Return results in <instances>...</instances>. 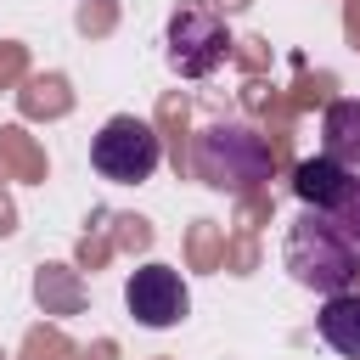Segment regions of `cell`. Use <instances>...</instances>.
<instances>
[{
  "instance_id": "obj_1",
  "label": "cell",
  "mask_w": 360,
  "mask_h": 360,
  "mask_svg": "<svg viewBox=\"0 0 360 360\" xmlns=\"http://www.w3.org/2000/svg\"><path fill=\"white\" fill-rule=\"evenodd\" d=\"M281 264H287V276L298 281V287H309V292H349V281L360 276V253L343 242V231L326 219V214H315V208H304L292 225H287V248H281Z\"/></svg>"
},
{
  "instance_id": "obj_2",
  "label": "cell",
  "mask_w": 360,
  "mask_h": 360,
  "mask_svg": "<svg viewBox=\"0 0 360 360\" xmlns=\"http://www.w3.org/2000/svg\"><path fill=\"white\" fill-rule=\"evenodd\" d=\"M191 169L214 191H248V186H259L270 174V146L242 124H214V129L197 135Z\"/></svg>"
},
{
  "instance_id": "obj_3",
  "label": "cell",
  "mask_w": 360,
  "mask_h": 360,
  "mask_svg": "<svg viewBox=\"0 0 360 360\" xmlns=\"http://www.w3.org/2000/svg\"><path fill=\"white\" fill-rule=\"evenodd\" d=\"M158 158H163V141H158V129H152L146 118H135V112L107 118L101 135L90 141V163H96V174L112 180V186H141V180L158 169Z\"/></svg>"
},
{
  "instance_id": "obj_4",
  "label": "cell",
  "mask_w": 360,
  "mask_h": 360,
  "mask_svg": "<svg viewBox=\"0 0 360 360\" xmlns=\"http://www.w3.org/2000/svg\"><path fill=\"white\" fill-rule=\"evenodd\" d=\"M231 51L236 45H231V34H225L214 6H197V0L174 6V17H169V68L180 79H208Z\"/></svg>"
},
{
  "instance_id": "obj_5",
  "label": "cell",
  "mask_w": 360,
  "mask_h": 360,
  "mask_svg": "<svg viewBox=\"0 0 360 360\" xmlns=\"http://www.w3.org/2000/svg\"><path fill=\"white\" fill-rule=\"evenodd\" d=\"M124 304H129V315H135L141 326L163 332V326H180V321H186L191 292H186V281H180L174 264H141V270H129V281H124Z\"/></svg>"
},
{
  "instance_id": "obj_6",
  "label": "cell",
  "mask_w": 360,
  "mask_h": 360,
  "mask_svg": "<svg viewBox=\"0 0 360 360\" xmlns=\"http://www.w3.org/2000/svg\"><path fill=\"white\" fill-rule=\"evenodd\" d=\"M343 191H349V169H338L326 152H321V158H304V163L292 169V197H298L304 208H315V214H332V208L343 202Z\"/></svg>"
},
{
  "instance_id": "obj_7",
  "label": "cell",
  "mask_w": 360,
  "mask_h": 360,
  "mask_svg": "<svg viewBox=\"0 0 360 360\" xmlns=\"http://www.w3.org/2000/svg\"><path fill=\"white\" fill-rule=\"evenodd\" d=\"M315 332L332 354L343 360H360V292H332L315 315Z\"/></svg>"
},
{
  "instance_id": "obj_8",
  "label": "cell",
  "mask_w": 360,
  "mask_h": 360,
  "mask_svg": "<svg viewBox=\"0 0 360 360\" xmlns=\"http://www.w3.org/2000/svg\"><path fill=\"white\" fill-rule=\"evenodd\" d=\"M321 135H326V158L354 174V169H360V101H354V96H349V101H332Z\"/></svg>"
},
{
  "instance_id": "obj_9",
  "label": "cell",
  "mask_w": 360,
  "mask_h": 360,
  "mask_svg": "<svg viewBox=\"0 0 360 360\" xmlns=\"http://www.w3.org/2000/svg\"><path fill=\"white\" fill-rule=\"evenodd\" d=\"M34 292H39V304L45 309H79V281H73V270H62V264H45L39 276H34Z\"/></svg>"
},
{
  "instance_id": "obj_10",
  "label": "cell",
  "mask_w": 360,
  "mask_h": 360,
  "mask_svg": "<svg viewBox=\"0 0 360 360\" xmlns=\"http://www.w3.org/2000/svg\"><path fill=\"white\" fill-rule=\"evenodd\" d=\"M0 163L22 169L28 180H39V174H45V158L28 146V135H22V129H0Z\"/></svg>"
},
{
  "instance_id": "obj_11",
  "label": "cell",
  "mask_w": 360,
  "mask_h": 360,
  "mask_svg": "<svg viewBox=\"0 0 360 360\" xmlns=\"http://www.w3.org/2000/svg\"><path fill=\"white\" fill-rule=\"evenodd\" d=\"M326 219H332V225L343 231V242H349V248L360 253V180H349V191H343V202H338V208H332Z\"/></svg>"
},
{
  "instance_id": "obj_12",
  "label": "cell",
  "mask_w": 360,
  "mask_h": 360,
  "mask_svg": "<svg viewBox=\"0 0 360 360\" xmlns=\"http://www.w3.org/2000/svg\"><path fill=\"white\" fill-rule=\"evenodd\" d=\"M28 112H68V84L62 79H34L28 96H22Z\"/></svg>"
},
{
  "instance_id": "obj_13",
  "label": "cell",
  "mask_w": 360,
  "mask_h": 360,
  "mask_svg": "<svg viewBox=\"0 0 360 360\" xmlns=\"http://www.w3.org/2000/svg\"><path fill=\"white\" fill-rule=\"evenodd\" d=\"M68 354H73V349H68L62 332H34L28 349H22V360H68Z\"/></svg>"
},
{
  "instance_id": "obj_14",
  "label": "cell",
  "mask_w": 360,
  "mask_h": 360,
  "mask_svg": "<svg viewBox=\"0 0 360 360\" xmlns=\"http://www.w3.org/2000/svg\"><path fill=\"white\" fill-rule=\"evenodd\" d=\"M191 253H197V259H202V264H208V259H214V225H208V219H202V231H197V236H191Z\"/></svg>"
},
{
  "instance_id": "obj_15",
  "label": "cell",
  "mask_w": 360,
  "mask_h": 360,
  "mask_svg": "<svg viewBox=\"0 0 360 360\" xmlns=\"http://www.w3.org/2000/svg\"><path fill=\"white\" fill-rule=\"evenodd\" d=\"M17 68H22V51H17V45H0V84L17 79Z\"/></svg>"
},
{
  "instance_id": "obj_16",
  "label": "cell",
  "mask_w": 360,
  "mask_h": 360,
  "mask_svg": "<svg viewBox=\"0 0 360 360\" xmlns=\"http://www.w3.org/2000/svg\"><path fill=\"white\" fill-rule=\"evenodd\" d=\"M84 360H112V343H96V349L84 354Z\"/></svg>"
},
{
  "instance_id": "obj_17",
  "label": "cell",
  "mask_w": 360,
  "mask_h": 360,
  "mask_svg": "<svg viewBox=\"0 0 360 360\" xmlns=\"http://www.w3.org/2000/svg\"><path fill=\"white\" fill-rule=\"evenodd\" d=\"M349 34H354V45H360V0H354V11H349Z\"/></svg>"
},
{
  "instance_id": "obj_18",
  "label": "cell",
  "mask_w": 360,
  "mask_h": 360,
  "mask_svg": "<svg viewBox=\"0 0 360 360\" xmlns=\"http://www.w3.org/2000/svg\"><path fill=\"white\" fill-rule=\"evenodd\" d=\"M0 231H11V208H6V197H0Z\"/></svg>"
},
{
  "instance_id": "obj_19",
  "label": "cell",
  "mask_w": 360,
  "mask_h": 360,
  "mask_svg": "<svg viewBox=\"0 0 360 360\" xmlns=\"http://www.w3.org/2000/svg\"><path fill=\"white\" fill-rule=\"evenodd\" d=\"M214 6H219V11H236V6H248V0H214Z\"/></svg>"
}]
</instances>
